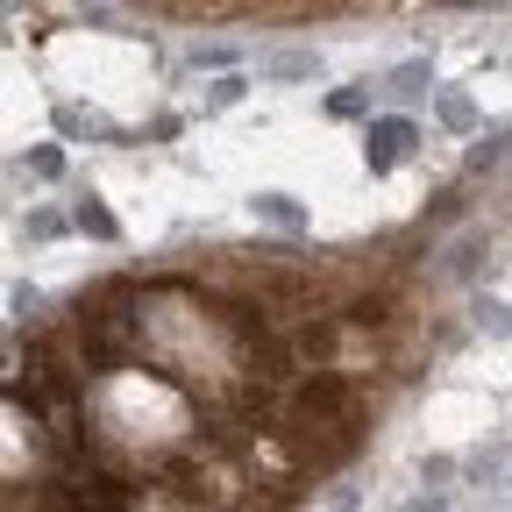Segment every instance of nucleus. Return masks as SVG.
<instances>
[{"mask_svg":"<svg viewBox=\"0 0 512 512\" xmlns=\"http://www.w3.org/2000/svg\"><path fill=\"white\" fill-rule=\"evenodd\" d=\"M470 320H477V335L512 342V306H505V299H477V306H470Z\"/></svg>","mask_w":512,"mask_h":512,"instance_id":"13","label":"nucleus"},{"mask_svg":"<svg viewBox=\"0 0 512 512\" xmlns=\"http://www.w3.org/2000/svg\"><path fill=\"white\" fill-rule=\"evenodd\" d=\"M8 306H15V328H29V320L43 313V292H36V285H15V292H8Z\"/></svg>","mask_w":512,"mask_h":512,"instance_id":"18","label":"nucleus"},{"mask_svg":"<svg viewBox=\"0 0 512 512\" xmlns=\"http://www.w3.org/2000/svg\"><path fill=\"white\" fill-rule=\"evenodd\" d=\"M64 228H72V214H57V207H29V214H22V235H29V242H57Z\"/></svg>","mask_w":512,"mask_h":512,"instance_id":"14","label":"nucleus"},{"mask_svg":"<svg viewBox=\"0 0 512 512\" xmlns=\"http://www.w3.org/2000/svg\"><path fill=\"white\" fill-rule=\"evenodd\" d=\"M242 93H249V72H228V79H214V86H207V114H221V107H235Z\"/></svg>","mask_w":512,"mask_h":512,"instance_id":"15","label":"nucleus"},{"mask_svg":"<svg viewBox=\"0 0 512 512\" xmlns=\"http://www.w3.org/2000/svg\"><path fill=\"white\" fill-rule=\"evenodd\" d=\"M384 93H392V100H420V93H434V57H406V64H392V72H384Z\"/></svg>","mask_w":512,"mask_h":512,"instance_id":"8","label":"nucleus"},{"mask_svg":"<svg viewBox=\"0 0 512 512\" xmlns=\"http://www.w3.org/2000/svg\"><path fill=\"white\" fill-rule=\"evenodd\" d=\"M463 477H470V484H484V491H505V477H512V441L477 448V456L463 463Z\"/></svg>","mask_w":512,"mask_h":512,"instance_id":"6","label":"nucleus"},{"mask_svg":"<svg viewBox=\"0 0 512 512\" xmlns=\"http://www.w3.org/2000/svg\"><path fill=\"white\" fill-rule=\"evenodd\" d=\"M185 64H192V72H200V64H207V72H221V79H228L235 50H228V43H192V57H185Z\"/></svg>","mask_w":512,"mask_h":512,"instance_id":"17","label":"nucleus"},{"mask_svg":"<svg viewBox=\"0 0 512 512\" xmlns=\"http://www.w3.org/2000/svg\"><path fill=\"white\" fill-rule=\"evenodd\" d=\"M328 114H335V121H363V128H370V121H377V114H370V79H363V86H335V93H328Z\"/></svg>","mask_w":512,"mask_h":512,"instance_id":"11","label":"nucleus"},{"mask_svg":"<svg viewBox=\"0 0 512 512\" xmlns=\"http://www.w3.org/2000/svg\"><path fill=\"white\" fill-rule=\"evenodd\" d=\"M456 470H463L456 456H420V484H434V491H441L448 477H456Z\"/></svg>","mask_w":512,"mask_h":512,"instance_id":"19","label":"nucleus"},{"mask_svg":"<svg viewBox=\"0 0 512 512\" xmlns=\"http://www.w3.org/2000/svg\"><path fill=\"white\" fill-rule=\"evenodd\" d=\"M342 406H349V384H342V377L313 370V384H299V420L328 427V420H342Z\"/></svg>","mask_w":512,"mask_h":512,"instance_id":"3","label":"nucleus"},{"mask_svg":"<svg viewBox=\"0 0 512 512\" xmlns=\"http://www.w3.org/2000/svg\"><path fill=\"white\" fill-rule=\"evenodd\" d=\"M505 157H512V128H505V121H491V128H484V136L470 143V157H463V171H470V178H484V171H498Z\"/></svg>","mask_w":512,"mask_h":512,"instance_id":"7","label":"nucleus"},{"mask_svg":"<svg viewBox=\"0 0 512 512\" xmlns=\"http://www.w3.org/2000/svg\"><path fill=\"white\" fill-rule=\"evenodd\" d=\"M249 214H256V221H271V228H285V235H299V228H306V207L292 200V192H256Z\"/></svg>","mask_w":512,"mask_h":512,"instance_id":"9","label":"nucleus"},{"mask_svg":"<svg viewBox=\"0 0 512 512\" xmlns=\"http://www.w3.org/2000/svg\"><path fill=\"white\" fill-rule=\"evenodd\" d=\"M399 512H448V498H441V491H420V498H406Z\"/></svg>","mask_w":512,"mask_h":512,"instance_id":"20","label":"nucleus"},{"mask_svg":"<svg viewBox=\"0 0 512 512\" xmlns=\"http://www.w3.org/2000/svg\"><path fill=\"white\" fill-rule=\"evenodd\" d=\"M434 121L448 128V136H470V143L484 136V114H477V100H470L463 86H441V93H434Z\"/></svg>","mask_w":512,"mask_h":512,"instance_id":"5","label":"nucleus"},{"mask_svg":"<svg viewBox=\"0 0 512 512\" xmlns=\"http://www.w3.org/2000/svg\"><path fill=\"white\" fill-rule=\"evenodd\" d=\"M484 256H491V228H463L456 242H448V256H441V278L470 285V278L484 271Z\"/></svg>","mask_w":512,"mask_h":512,"instance_id":"4","label":"nucleus"},{"mask_svg":"<svg viewBox=\"0 0 512 512\" xmlns=\"http://www.w3.org/2000/svg\"><path fill=\"white\" fill-rule=\"evenodd\" d=\"M22 171H29V178H64V150H57V143H36V150L22 157Z\"/></svg>","mask_w":512,"mask_h":512,"instance_id":"16","label":"nucleus"},{"mask_svg":"<svg viewBox=\"0 0 512 512\" xmlns=\"http://www.w3.org/2000/svg\"><path fill=\"white\" fill-rule=\"evenodd\" d=\"M50 121H57V136H64V143H79V136H86V143H121V128H114L107 114L79 107V100H57V107H50Z\"/></svg>","mask_w":512,"mask_h":512,"instance_id":"2","label":"nucleus"},{"mask_svg":"<svg viewBox=\"0 0 512 512\" xmlns=\"http://www.w3.org/2000/svg\"><path fill=\"white\" fill-rule=\"evenodd\" d=\"M264 72H271V79H313V72H320V50H271Z\"/></svg>","mask_w":512,"mask_h":512,"instance_id":"12","label":"nucleus"},{"mask_svg":"<svg viewBox=\"0 0 512 512\" xmlns=\"http://www.w3.org/2000/svg\"><path fill=\"white\" fill-rule=\"evenodd\" d=\"M413 150H420V121H413V114H377V121L363 128V164H370V178L399 171Z\"/></svg>","mask_w":512,"mask_h":512,"instance_id":"1","label":"nucleus"},{"mask_svg":"<svg viewBox=\"0 0 512 512\" xmlns=\"http://www.w3.org/2000/svg\"><path fill=\"white\" fill-rule=\"evenodd\" d=\"M72 228H79V235H93V242H121V221H114V214L93 200V192H86V200L72 207Z\"/></svg>","mask_w":512,"mask_h":512,"instance_id":"10","label":"nucleus"}]
</instances>
